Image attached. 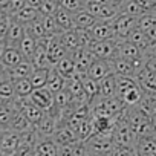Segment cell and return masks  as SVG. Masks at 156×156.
Here are the masks:
<instances>
[{
  "mask_svg": "<svg viewBox=\"0 0 156 156\" xmlns=\"http://www.w3.org/2000/svg\"><path fill=\"white\" fill-rule=\"evenodd\" d=\"M52 139L57 142L58 147H64V145H69V144H73L76 141H80L76 138L75 132L64 122H58V127H57V132L54 133Z\"/></svg>",
  "mask_w": 156,
  "mask_h": 156,
  "instance_id": "obj_19",
  "label": "cell"
},
{
  "mask_svg": "<svg viewBox=\"0 0 156 156\" xmlns=\"http://www.w3.org/2000/svg\"><path fill=\"white\" fill-rule=\"evenodd\" d=\"M60 41L61 44L64 46V49L67 51V54H73L75 51H78L81 48L80 44V40H78V35H76V31L72 29V31H66L63 34H60Z\"/></svg>",
  "mask_w": 156,
  "mask_h": 156,
  "instance_id": "obj_28",
  "label": "cell"
},
{
  "mask_svg": "<svg viewBox=\"0 0 156 156\" xmlns=\"http://www.w3.org/2000/svg\"><path fill=\"white\" fill-rule=\"evenodd\" d=\"M49 69H35L32 72V75L29 76V81L32 83L34 89H41V87H46L48 84V76H49Z\"/></svg>",
  "mask_w": 156,
  "mask_h": 156,
  "instance_id": "obj_39",
  "label": "cell"
},
{
  "mask_svg": "<svg viewBox=\"0 0 156 156\" xmlns=\"http://www.w3.org/2000/svg\"><path fill=\"white\" fill-rule=\"evenodd\" d=\"M112 25H113V29H115V34H116V40L121 41V40H127L129 35L136 29L138 19L119 12L118 17L112 22Z\"/></svg>",
  "mask_w": 156,
  "mask_h": 156,
  "instance_id": "obj_6",
  "label": "cell"
},
{
  "mask_svg": "<svg viewBox=\"0 0 156 156\" xmlns=\"http://www.w3.org/2000/svg\"><path fill=\"white\" fill-rule=\"evenodd\" d=\"M119 12L127 14V16H132V17H136V19H139L142 14H145L142 11V8L135 2V0H126V2L119 6Z\"/></svg>",
  "mask_w": 156,
  "mask_h": 156,
  "instance_id": "obj_42",
  "label": "cell"
},
{
  "mask_svg": "<svg viewBox=\"0 0 156 156\" xmlns=\"http://www.w3.org/2000/svg\"><path fill=\"white\" fill-rule=\"evenodd\" d=\"M60 147L52 138H40L35 144V153L37 156H58Z\"/></svg>",
  "mask_w": 156,
  "mask_h": 156,
  "instance_id": "obj_24",
  "label": "cell"
},
{
  "mask_svg": "<svg viewBox=\"0 0 156 156\" xmlns=\"http://www.w3.org/2000/svg\"><path fill=\"white\" fill-rule=\"evenodd\" d=\"M16 103V101H14ZM0 104V130H8L17 112L16 104Z\"/></svg>",
  "mask_w": 156,
  "mask_h": 156,
  "instance_id": "obj_35",
  "label": "cell"
},
{
  "mask_svg": "<svg viewBox=\"0 0 156 156\" xmlns=\"http://www.w3.org/2000/svg\"><path fill=\"white\" fill-rule=\"evenodd\" d=\"M26 58L23 57V54L20 52V49L19 48H9L8 46V49H6V52H5V57H3V64L8 67V69H12V67H16V66H19L20 63H23Z\"/></svg>",
  "mask_w": 156,
  "mask_h": 156,
  "instance_id": "obj_36",
  "label": "cell"
},
{
  "mask_svg": "<svg viewBox=\"0 0 156 156\" xmlns=\"http://www.w3.org/2000/svg\"><path fill=\"white\" fill-rule=\"evenodd\" d=\"M136 28L141 29L142 32H145V35L148 37V40L151 41V44L156 49V14H142L138 19Z\"/></svg>",
  "mask_w": 156,
  "mask_h": 156,
  "instance_id": "obj_15",
  "label": "cell"
},
{
  "mask_svg": "<svg viewBox=\"0 0 156 156\" xmlns=\"http://www.w3.org/2000/svg\"><path fill=\"white\" fill-rule=\"evenodd\" d=\"M16 107H17V110H20L28 119H29V122L35 127L38 122H40V119L44 116V110H41L40 107H37L35 104H32L31 101H29V98H17L16 100Z\"/></svg>",
  "mask_w": 156,
  "mask_h": 156,
  "instance_id": "obj_9",
  "label": "cell"
},
{
  "mask_svg": "<svg viewBox=\"0 0 156 156\" xmlns=\"http://www.w3.org/2000/svg\"><path fill=\"white\" fill-rule=\"evenodd\" d=\"M66 80H69V78H73L75 75H80L78 73V70H76V66H75V63H73V60H72V57L70 55H66L63 60H60L55 66H54Z\"/></svg>",
  "mask_w": 156,
  "mask_h": 156,
  "instance_id": "obj_32",
  "label": "cell"
},
{
  "mask_svg": "<svg viewBox=\"0 0 156 156\" xmlns=\"http://www.w3.org/2000/svg\"><path fill=\"white\" fill-rule=\"evenodd\" d=\"M41 2H43V0H26V5L38 9V8H40V5H41Z\"/></svg>",
  "mask_w": 156,
  "mask_h": 156,
  "instance_id": "obj_56",
  "label": "cell"
},
{
  "mask_svg": "<svg viewBox=\"0 0 156 156\" xmlns=\"http://www.w3.org/2000/svg\"><path fill=\"white\" fill-rule=\"evenodd\" d=\"M5 80H11L9 78V69L3 64V61H0V81Z\"/></svg>",
  "mask_w": 156,
  "mask_h": 156,
  "instance_id": "obj_54",
  "label": "cell"
},
{
  "mask_svg": "<svg viewBox=\"0 0 156 156\" xmlns=\"http://www.w3.org/2000/svg\"><path fill=\"white\" fill-rule=\"evenodd\" d=\"M0 156H2V154H0Z\"/></svg>",
  "mask_w": 156,
  "mask_h": 156,
  "instance_id": "obj_61",
  "label": "cell"
},
{
  "mask_svg": "<svg viewBox=\"0 0 156 156\" xmlns=\"http://www.w3.org/2000/svg\"><path fill=\"white\" fill-rule=\"evenodd\" d=\"M25 35H26L25 25L11 20V26H9V31H8V35H6V44L9 48H19L22 40L25 38Z\"/></svg>",
  "mask_w": 156,
  "mask_h": 156,
  "instance_id": "obj_22",
  "label": "cell"
},
{
  "mask_svg": "<svg viewBox=\"0 0 156 156\" xmlns=\"http://www.w3.org/2000/svg\"><path fill=\"white\" fill-rule=\"evenodd\" d=\"M25 28H26V34L31 35V37H34L35 40H43V38L48 37V35H46V31H44V26H43V20H41V17L37 19L35 22L29 23V25L25 26Z\"/></svg>",
  "mask_w": 156,
  "mask_h": 156,
  "instance_id": "obj_41",
  "label": "cell"
},
{
  "mask_svg": "<svg viewBox=\"0 0 156 156\" xmlns=\"http://www.w3.org/2000/svg\"><path fill=\"white\" fill-rule=\"evenodd\" d=\"M118 40H104V41H94L89 49L92 54L100 60H113L116 54Z\"/></svg>",
  "mask_w": 156,
  "mask_h": 156,
  "instance_id": "obj_10",
  "label": "cell"
},
{
  "mask_svg": "<svg viewBox=\"0 0 156 156\" xmlns=\"http://www.w3.org/2000/svg\"><path fill=\"white\" fill-rule=\"evenodd\" d=\"M145 14H156V0H135Z\"/></svg>",
  "mask_w": 156,
  "mask_h": 156,
  "instance_id": "obj_48",
  "label": "cell"
},
{
  "mask_svg": "<svg viewBox=\"0 0 156 156\" xmlns=\"http://www.w3.org/2000/svg\"><path fill=\"white\" fill-rule=\"evenodd\" d=\"M9 3H11V0H0V8H2V9H5V11L8 12Z\"/></svg>",
  "mask_w": 156,
  "mask_h": 156,
  "instance_id": "obj_57",
  "label": "cell"
},
{
  "mask_svg": "<svg viewBox=\"0 0 156 156\" xmlns=\"http://www.w3.org/2000/svg\"><path fill=\"white\" fill-rule=\"evenodd\" d=\"M20 147V133L14 130H0V154L14 156Z\"/></svg>",
  "mask_w": 156,
  "mask_h": 156,
  "instance_id": "obj_7",
  "label": "cell"
},
{
  "mask_svg": "<svg viewBox=\"0 0 156 156\" xmlns=\"http://www.w3.org/2000/svg\"><path fill=\"white\" fill-rule=\"evenodd\" d=\"M26 5V0H11V3H9V8H8V16H14L17 14L20 9H23Z\"/></svg>",
  "mask_w": 156,
  "mask_h": 156,
  "instance_id": "obj_50",
  "label": "cell"
},
{
  "mask_svg": "<svg viewBox=\"0 0 156 156\" xmlns=\"http://www.w3.org/2000/svg\"><path fill=\"white\" fill-rule=\"evenodd\" d=\"M115 58H124V60H142L145 55L129 40H121L116 44V54Z\"/></svg>",
  "mask_w": 156,
  "mask_h": 156,
  "instance_id": "obj_14",
  "label": "cell"
},
{
  "mask_svg": "<svg viewBox=\"0 0 156 156\" xmlns=\"http://www.w3.org/2000/svg\"><path fill=\"white\" fill-rule=\"evenodd\" d=\"M72 101H73V98H72V95L69 94L67 89H63V90H60L58 94H55V106L60 107V109L67 107Z\"/></svg>",
  "mask_w": 156,
  "mask_h": 156,
  "instance_id": "obj_47",
  "label": "cell"
},
{
  "mask_svg": "<svg viewBox=\"0 0 156 156\" xmlns=\"http://www.w3.org/2000/svg\"><path fill=\"white\" fill-rule=\"evenodd\" d=\"M37 44H38V40H35L34 37H31V35H28V34H26L25 38L22 40L19 49H20V52L23 54V57H25L28 61L32 60V57H34V54H35V49H37Z\"/></svg>",
  "mask_w": 156,
  "mask_h": 156,
  "instance_id": "obj_38",
  "label": "cell"
},
{
  "mask_svg": "<svg viewBox=\"0 0 156 156\" xmlns=\"http://www.w3.org/2000/svg\"><path fill=\"white\" fill-rule=\"evenodd\" d=\"M113 73L118 76H130L136 78V75L145 67V58L142 60H124V58H113L110 60Z\"/></svg>",
  "mask_w": 156,
  "mask_h": 156,
  "instance_id": "obj_5",
  "label": "cell"
},
{
  "mask_svg": "<svg viewBox=\"0 0 156 156\" xmlns=\"http://www.w3.org/2000/svg\"><path fill=\"white\" fill-rule=\"evenodd\" d=\"M29 101L32 104H35L37 107H40L41 110L48 112L54 103H55V95L48 89V87H41V89H34V92L29 97Z\"/></svg>",
  "mask_w": 156,
  "mask_h": 156,
  "instance_id": "obj_12",
  "label": "cell"
},
{
  "mask_svg": "<svg viewBox=\"0 0 156 156\" xmlns=\"http://www.w3.org/2000/svg\"><path fill=\"white\" fill-rule=\"evenodd\" d=\"M122 115H124L126 121L129 122L130 129L133 130L136 139L138 138H142V136H151V135H154L153 126H151V116L141 106L126 107V110H124Z\"/></svg>",
  "mask_w": 156,
  "mask_h": 156,
  "instance_id": "obj_1",
  "label": "cell"
},
{
  "mask_svg": "<svg viewBox=\"0 0 156 156\" xmlns=\"http://www.w3.org/2000/svg\"><path fill=\"white\" fill-rule=\"evenodd\" d=\"M58 156H89L84 141H76L73 144L60 147Z\"/></svg>",
  "mask_w": 156,
  "mask_h": 156,
  "instance_id": "obj_33",
  "label": "cell"
},
{
  "mask_svg": "<svg viewBox=\"0 0 156 156\" xmlns=\"http://www.w3.org/2000/svg\"><path fill=\"white\" fill-rule=\"evenodd\" d=\"M16 87V95L17 98H29L31 94L34 92V86L29 81V78H23V80H16L14 81Z\"/></svg>",
  "mask_w": 156,
  "mask_h": 156,
  "instance_id": "obj_40",
  "label": "cell"
},
{
  "mask_svg": "<svg viewBox=\"0 0 156 156\" xmlns=\"http://www.w3.org/2000/svg\"><path fill=\"white\" fill-rule=\"evenodd\" d=\"M67 54V51L64 49V46L60 41V35H54V37H48V57L52 66H55L60 60H63Z\"/></svg>",
  "mask_w": 156,
  "mask_h": 156,
  "instance_id": "obj_17",
  "label": "cell"
},
{
  "mask_svg": "<svg viewBox=\"0 0 156 156\" xmlns=\"http://www.w3.org/2000/svg\"><path fill=\"white\" fill-rule=\"evenodd\" d=\"M54 17H55V20H57V25H58L61 34L66 32V31L75 29V25H73V14H70L69 11H66V9H63V8H58L57 12L54 14Z\"/></svg>",
  "mask_w": 156,
  "mask_h": 156,
  "instance_id": "obj_29",
  "label": "cell"
},
{
  "mask_svg": "<svg viewBox=\"0 0 156 156\" xmlns=\"http://www.w3.org/2000/svg\"><path fill=\"white\" fill-rule=\"evenodd\" d=\"M86 6H87V0H61V5H60V8L69 11L70 14L84 11Z\"/></svg>",
  "mask_w": 156,
  "mask_h": 156,
  "instance_id": "obj_43",
  "label": "cell"
},
{
  "mask_svg": "<svg viewBox=\"0 0 156 156\" xmlns=\"http://www.w3.org/2000/svg\"><path fill=\"white\" fill-rule=\"evenodd\" d=\"M89 31H90V34H92L95 41L116 40V34H115L112 22H97Z\"/></svg>",
  "mask_w": 156,
  "mask_h": 156,
  "instance_id": "obj_16",
  "label": "cell"
},
{
  "mask_svg": "<svg viewBox=\"0 0 156 156\" xmlns=\"http://www.w3.org/2000/svg\"><path fill=\"white\" fill-rule=\"evenodd\" d=\"M57 127H58V118L44 112V116L40 119V122L34 129L40 138H52L54 133L57 132Z\"/></svg>",
  "mask_w": 156,
  "mask_h": 156,
  "instance_id": "obj_18",
  "label": "cell"
},
{
  "mask_svg": "<svg viewBox=\"0 0 156 156\" xmlns=\"http://www.w3.org/2000/svg\"><path fill=\"white\" fill-rule=\"evenodd\" d=\"M98 20L87 11H80L73 14V25H75V29H90Z\"/></svg>",
  "mask_w": 156,
  "mask_h": 156,
  "instance_id": "obj_34",
  "label": "cell"
},
{
  "mask_svg": "<svg viewBox=\"0 0 156 156\" xmlns=\"http://www.w3.org/2000/svg\"><path fill=\"white\" fill-rule=\"evenodd\" d=\"M70 57H72V60L76 66V70L80 75H84L87 72V69L92 66V63L97 60V57L92 54V51L89 48H80L73 54H70Z\"/></svg>",
  "mask_w": 156,
  "mask_h": 156,
  "instance_id": "obj_11",
  "label": "cell"
},
{
  "mask_svg": "<svg viewBox=\"0 0 156 156\" xmlns=\"http://www.w3.org/2000/svg\"><path fill=\"white\" fill-rule=\"evenodd\" d=\"M135 151L138 156H156V136H142L135 142Z\"/></svg>",
  "mask_w": 156,
  "mask_h": 156,
  "instance_id": "obj_20",
  "label": "cell"
},
{
  "mask_svg": "<svg viewBox=\"0 0 156 156\" xmlns=\"http://www.w3.org/2000/svg\"><path fill=\"white\" fill-rule=\"evenodd\" d=\"M112 156H138L135 148L132 147H116L112 153Z\"/></svg>",
  "mask_w": 156,
  "mask_h": 156,
  "instance_id": "obj_51",
  "label": "cell"
},
{
  "mask_svg": "<svg viewBox=\"0 0 156 156\" xmlns=\"http://www.w3.org/2000/svg\"><path fill=\"white\" fill-rule=\"evenodd\" d=\"M126 104L119 97H110V98H100L95 104L90 106L94 116H107V118H118L126 110Z\"/></svg>",
  "mask_w": 156,
  "mask_h": 156,
  "instance_id": "obj_2",
  "label": "cell"
},
{
  "mask_svg": "<svg viewBox=\"0 0 156 156\" xmlns=\"http://www.w3.org/2000/svg\"><path fill=\"white\" fill-rule=\"evenodd\" d=\"M133 86H136L135 78H130V76H118V75H116V97H121L124 92H127V90L132 89Z\"/></svg>",
  "mask_w": 156,
  "mask_h": 156,
  "instance_id": "obj_45",
  "label": "cell"
},
{
  "mask_svg": "<svg viewBox=\"0 0 156 156\" xmlns=\"http://www.w3.org/2000/svg\"><path fill=\"white\" fill-rule=\"evenodd\" d=\"M145 67L150 69L156 75V54H148L145 55Z\"/></svg>",
  "mask_w": 156,
  "mask_h": 156,
  "instance_id": "obj_52",
  "label": "cell"
},
{
  "mask_svg": "<svg viewBox=\"0 0 156 156\" xmlns=\"http://www.w3.org/2000/svg\"><path fill=\"white\" fill-rule=\"evenodd\" d=\"M81 80H83V89H84V98H86V103L89 106L95 104L101 95H100V86H98V81L92 80V78L86 76V75H81Z\"/></svg>",
  "mask_w": 156,
  "mask_h": 156,
  "instance_id": "obj_21",
  "label": "cell"
},
{
  "mask_svg": "<svg viewBox=\"0 0 156 156\" xmlns=\"http://www.w3.org/2000/svg\"><path fill=\"white\" fill-rule=\"evenodd\" d=\"M64 86H66V78H64V76H63L55 67H51L46 87L55 95V94H58L60 90H63Z\"/></svg>",
  "mask_w": 156,
  "mask_h": 156,
  "instance_id": "obj_27",
  "label": "cell"
},
{
  "mask_svg": "<svg viewBox=\"0 0 156 156\" xmlns=\"http://www.w3.org/2000/svg\"><path fill=\"white\" fill-rule=\"evenodd\" d=\"M41 20H43V26H44V31H46L48 37H54V35H60L61 34L54 16H41Z\"/></svg>",
  "mask_w": 156,
  "mask_h": 156,
  "instance_id": "obj_44",
  "label": "cell"
},
{
  "mask_svg": "<svg viewBox=\"0 0 156 156\" xmlns=\"http://www.w3.org/2000/svg\"><path fill=\"white\" fill-rule=\"evenodd\" d=\"M41 17V12L37 9V8H32V6H25L23 9H20L17 14L11 16V20L17 22V23H22L25 26H28L29 23L35 22L37 19Z\"/></svg>",
  "mask_w": 156,
  "mask_h": 156,
  "instance_id": "obj_23",
  "label": "cell"
},
{
  "mask_svg": "<svg viewBox=\"0 0 156 156\" xmlns=\"http://www.w3.org/2000/svg\"><path fill=\"white\" fill-rule=\"evenodd\" d=\"M16 156H37L34 147H19Z\"/></svg>",
  "mask_w": 156,
  "mask_h": 156,
  "instance_id": "obj_53",
  "label": "cell"
},
{
  "mask_svg": "<svg viewBox=\"0 0 156 156\" xmlns=\"http://www.w3.org/2000/svg\"><path fill=\"white\" fill-rule=\"evenodd\" d=\"M112 136H113V141H115V145L116 147H132V148L135 147L136 136H135L133 130L130 129L129 122L126 121L124 115H119L116 118L115 127L112 130Z\"/></svg>",
  "mask_w": 156,
  "mask_h": 156,
  "instance_id": "obj_4",
  "label": "cell"
},
{
  "mask_svg": "<svg viewBox=\"0 0 156 156\" xmlns=\"http://www.w3.org/2000/svg\"><path fill=\"white\" fill-rule=\"evenodd\" d=\"M11 26V17L6 16L3 19H0V41H6V35Z\"/></svg>",
  "mask_w": 156,
  "mask_h": 156,
  "instance_id": "obj_49",
  "label": "cell"
},
{
  "mask_svg": "<svg viewBox=\"0 0 156 156\" xmlns=\"http://www.w3.org/2000/svg\"><path fill=\"white\" fill-rule=\"evenodd\" d=\"M6 49H8V44H6V41H0V61L3 60Z\"/></svg>",
  "mask_w": 156,
  "mask_h": 156,
  "instance_id": "obj_55",
  "label": "cell"
},
{
  "mask_svg": "<svg viewBox=\"0 0 156 156\" xmlns=\"http://www.w3.org/2000/svg\"><path fill=\"white\" fill-rule=\"evenodd\" d=\"M60 5H61V0H43L38 11L41 12V16H54L60 8Z\"/></svg>",
  "mask_w": 156,
  "mask_h": 156,
  "instance_id": "obj_46",
  "label": "cell"
},
{
  "mask_svg": "<svg viewBox=\"0 0 156 156\" xmlns=\"http://www.w3.org/2000/svg\"><path fill=\"white\" fill-rule=\"evenodd\" d=\"M89 156H112V154H89Z\"/></svg>",
  "mask_w": 156,
  "mask_h": 156,
  "instance_id": "obj_60",
  "label": "cell"
},
{
  "mask_svg": "<svg viewBox=\"0 0 156 156\" xmlns=\"http://www.w3.org/2000/svg\"><path fill=\"white\" fill-rule=\"evenodd\" d=\"M100 86V95L101 98H110L116 97V75L110 73L106 78H103L101 81H98Z\"/></svg>",
  "mask_w": 156,
  "mask_h": 156,
  "instance_id": "obj_26",
  "label": "cell"
},
{
  "mask_svg": "<svg viewBox=\"0 0 156 156\" xmlns=\"http://www.w3.org/2000/svg\"><path fill=\"white\" fill-rule=\"evenodd\" d=\"M84 144L89 154H112L116 148L112 133H92Z\"/></svg>",
  "mask_w": 156,
  "mask_h": 156,
  "instance_id": "obj_3",
  "label": "cell"
},
{
  "mask_svg": "<svg viewBox=\"0 0 156 156\" xmlns=\"http://www.w3.org/2000/svg\"><path fill=\"white\" fill-rule=\"evenodd\" d=\"M109 2H110L112 5H115V6H118V8H119V6L126 2V0H109Z\"/></svg>",
  "mask_w": 156,
  "mask_h": 156,
  "instance_id": "obj_59",
  "label": "cell"
},
{
  "mask_svg": "<svg viewBox=\"0 0 156 156\" xmlns=\"http://www.w3.org/2000/svg\"><path fill=\"white\" fill-rule=\"evenodd\" d=\"M14 156H16V154H14Z\"/></svg>",
  "mask_w": 156,
  "mask_h": 156,
  "instance_id": "obj_62",
  "label": "cell"
},
{
  "mask_svg": "<svg viewBox=\"0 0 156 156\" xmlns=\"http://www.w3.org/2000/svg\"><path fill=\"white\" fill-rule=\"evenodd\" d=\"M31 129H34V126L29 122V119H28L20 110H17L8 130H14V132H17V133H23V132H28V130H31Z\"/></svg>",
  "mask_w": 156,
  "mask_h": 156,
  "instance_id": "obj_37",
  "label": "cell"
},
{
  "mask_svg": "<svg viewBox=\"0 0 156 156\" xmlns=\"http://www.w3.org/2000/svg\"><path fill=\"white\" fill-rule=\"evenodd\" d=\"M116 118H107V116H94L92 115V133H112L115 127Z\"/></svg>",
  "mask_w": 156,
  "mask_h": 156,
  "instance_id": "obj_25",
  "label": "cell"
},
{
  "mask_svg": "<svg viewBox=\"0 0 156 156\" xmlns=\"http://www.w3.org/2000/svg\"><path fill=\"white\" fill-rule=\"evenodd\" d=\"M136 84L139 86V89L142 90L144 97H150V98H156V75L144 67L135 78Z\"/></svg>",
  "mask_w": 156,
  "mask_h": 156,
  "instance_id": "obj_8",
  "label": "cell"
},
{
  "mask_svg": "<svg viewBox=\"0 0 156 156\" xmlns=\"http://www.w3.org/2000/svg\"><path fill=\"white\" fill-rule=\"evenodd\" d=\"M34 70H35L34 64H32L31 61L25 60V61L20 63L19 66L9 69V78H11L12 81H16V80H23V78H29Z\"/></svg>",
  "mask_w": 156,
  "mask_h": 156,
  "instance_id": "obj_31",
  "label": "cell"
},
{
  "mask_svg": "<svg viewBox=\"0 0 156 156\" xmlns=\"http://www.w3.org/2000/svg\"><path fill=\"white\" fill-rule=\"evenodd\" d=\"M89 2H92V3H98V5H109V3H110L109 0H89Z\"/></svg>",
  "mask_w": 156,
  "mask_h": 156,
  "instance_id": "obj_58",
  "label": "cell"
},
{
  "mask_svg": "<svg viewBox=\"0 0 156 156\" xmlns=\"http://www.w3.org/2000/svg\"><path fill=\"white\" fill-rule=\"evenodd\" d=\"M17 100L12 80L0 81V104H12Z\"/></svg>",
  "mask_w": 156,
  "mask_h": 156,
  "instance_id": "obj_30",
  "label": "cell"
},
{
  "mask_svg": "<svg viewBox=\"0 0 156 156\" xmlns=\"http://www.w3.org/2000/svg\"><path fill=\"white\" fill-rule=\"evenodd\" d=\"M110 73H113L110 60H100V58H97L84 75L92 78V80H95V81H101L103 78H106Z\"/></svg>",
  "mask_w": 156,
  "mask_h": 156,
  "instance_id": "obj_13",
  "label": "cell"
}]
</instances>
